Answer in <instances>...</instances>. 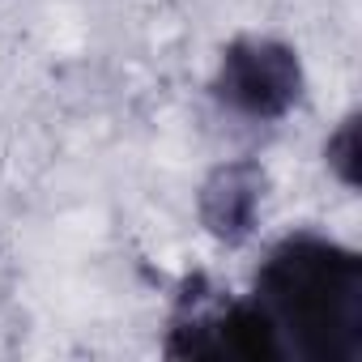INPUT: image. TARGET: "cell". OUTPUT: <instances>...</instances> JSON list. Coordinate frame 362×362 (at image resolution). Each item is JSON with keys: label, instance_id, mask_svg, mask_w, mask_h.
Returning a JSON list of instances; mask_svg holds the SVG:
<instances>
[{"label": "cell", "instance_id": "obj_1", "mask_svg": "<svg viewBox=\"0 0 362 362\" xmlns=\"http://www.w3.org/2000/svg\"><path fill=\"white\" fill-rule=\"evenodd\" d=\"M281 354L303 362H358L362 358V256L320 239H281L256 273L252 298Z\"/></svg>", "mask_w": 362, "mask_h": 362}, {"label": "cell", "instance_id": "obj_2", "mask_svg": "<svg viewBox=\"0 0 362 362\" xmlns=\"http://www.w3.org/2000/svg\"><path fill=\"white\" fill-rule=\"evenodd\" d=\"M214 94L243 119H281L303 98V60L290 43L277 39H235L222 52Z\"/></svg>", "mask_w": 362, "mask_h": 362}, {"label": "cell", "instance_id": "obj_3", "mask_svg": "<svg viewBox=\"0 0 362 362\" xmlns=\"http://www.w3.org/2000/svg\"><path fill=\"white\" fill-rule=\"evenodd\" d=\"M264 188H269V175L252 158H235V162L214 166L209 179L201 184V197H197L201 226L226 247L247 243L256 230L260 205H264Z\"/></svg>", "mask_w": 362, "mask_h": 362}, {"label": "cell", "instance_id": "obj_4", "mask_svg": "<svg viewBox=\"0 0 362 362\" xmlns=\"http://www.w3.org/2000/svg\"><path fill=\"white\" fill-rule=\"evenodd\" d=\"M358 111H349L341 124H337V132L328 136V145H324V162H328V170L337 175V184L341 188H358L362 184V136H358Z\"/></svg>", "mask_w": 362, "mask_h": 362}]
</instances>
